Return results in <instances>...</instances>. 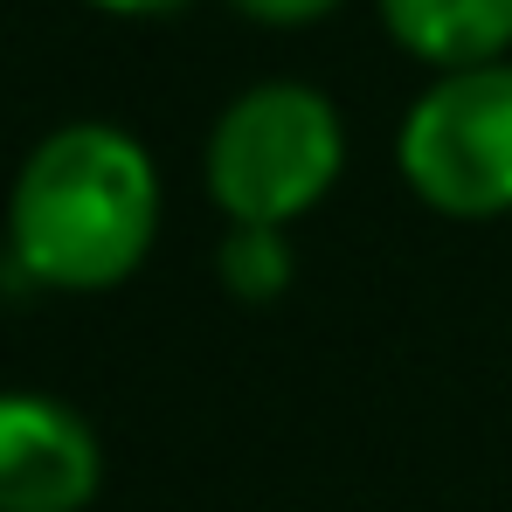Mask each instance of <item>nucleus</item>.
<instances>
[{
	"label": "nucleus",
	"mask_w": 512,
	"mask_h": 512,
	"mask_svg": "<svg viewBox=\"0 0 512 512\" xmlns=\"http://www.w3.org/2000/svg\"><path fill=\"white\" fill-rule=\"evenodd\" d=\"M402 180L436 215L485 222L512 208V63L443 70L402 118Z\"/></svg>",
	"instance_id": "3"
},
{
	"label": "nucleus",
	"mask_w": 512,
	"mask_h": 512,
	"mask_svg": "<svg viewBox=\"0 0 512 512\" xmlns=\"http://www.w3.org/2000/svg\"><path fill=\"white\" fill-rule=\"evenodd\" d=\"M381 21L436 77L506 63L512 49V0H381Z\"/></svg>",
	"instance_id": "5"
},
{
	"label": "nucleus",
	"mask_w": 512,
	"mask_h": 512,
	"mask_svg": "<svg viewBox=\"0 0 512 512\" xmlns=\"http://www.w3.org/2000/svg\"><path fill=\"white\" fill-rule=\"evenodd\" d=\"M90 7H104V14H180L187 0H90Z\"/></svg>",
	"instance_id": "8"
},
{
	"label": "nucleus",
	"mask_w": 512,
	"mask_h": 512,
	"mask_svg": "<svg viewBox=\"0 0 512 512\" xmlns=\"http://www.w3.org/2000/svg\"><path fill=\"white\" fill-rule=\"evenodd\" d=\"M250 21H263V28H312V21H326L340 0H236Z\"/></svg>",
	"instance_id": "7"
},
{
	"label": "nucleus",
	"mask_w": 512,
	"mask_h": 512,
	"mask_svg": "<svg viewBox=\"0 0 512 512\" xmlns=\"http://www.w3.org/2000/svg\"><path fill=\"white\" fill-rule=\"evenodd\" d=\"M215 263H222V284L236 298H277L291 284V243H284V229H229V243H222Z\"/></svg>",
	"instance_id": "6"
},
{
	"label": "nucleus",
	"mask_w": 512,
	"mask_h": 512,
	"mask_svg": "<svg viewBox=\"0 0 512 512\" xmlns=\"http://www.w3.org/2000/svg\"><path fill=\"white\" fill-rule=\"evenodd\" d=\"M346 167V125L312 84H250L208 132V201L236 229H291L312 215Z\"/></svg>",
	"instance_id": "2"
},
{
	"label": "nucleus",
	"mask_w": 512,
	"mask_h": 512,
	"mask_svg": "<svg viewBox=\"0 0 512 512\" xmlns=\"http://www.w3.org/2000/svg\"><path fill=\"white\" fill-rule=\"evenodd\" d=\"M160 236V173L153 153L104 125L49 132L7 201V243L21 270L49 291H111L125 284Z\"/></svg>",
	"instance_id": "1"
},
{
	"label": "nucleus",
	"mask_w": 512,
	"mask_h": 512,
	"mask_svg": "<svg viewBox=\"0 0 512 512\" xmlns=\"http://www.w3.org/2000/svg\"><path fill=\"white\" fill-rule=\"evenodd\" d=\"M104 478L90 423L56 395H0V512H84Z\"/></svg>",
	"instance_id": "4"
}]
</instances>
